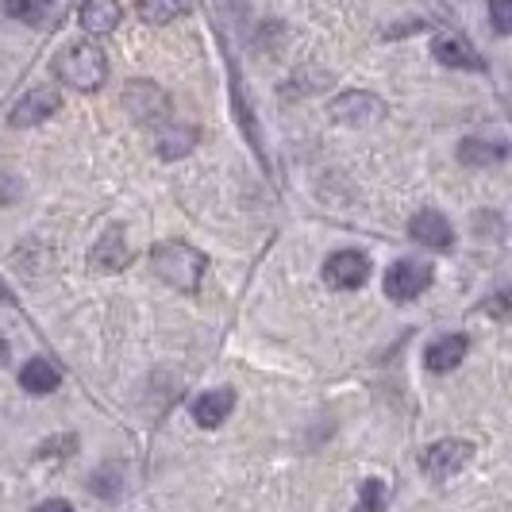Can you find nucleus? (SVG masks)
Returning a JSON list of instances; mask_svg holds the SVG:
<instances>
[{"label":"nucleus","instance_id":"obj_1","mask_svg":"<svg viewBox=\"0 0 512 512\" xmlns=\"http://www.w3.org/2000/svg\"><path fill=\"white\" fill-rule=\"evenodd\" d=\"M151 266L154 274L162 278L166 285H174L181 293H193L201 278H205V255L197 251V247H189V243H158L151 255Z\"/></svg>","mask_w":512,"mask_h":512},{"label":"nucleus","instance_id":"obj_2","mask_svg":"<svg viewBox=\"0 0 512 512\" xmlns=\"http://www.w3.org/2000/svg\"><path fill=\"white\" fill-rule=\"evenodd\" d=\"M54 70H58V77L70 89L93 93V89H101L104 77H108V62H104V51L97 43H70L66 51L58 54Z\"/></svg>","mask_w":512,"mask_h":512},{"label":"nucleus","instance_id":"obj_3","mask_svg":"<svg viewBox=\"0 0 512 512\" xmlns=\"http://www.w3.org/2000/svg\"><path fill=\"white\" fill-rule=\"evenodd\" d=\"M124 104L135 120L143 124H170V97L154 85V81H128Z\"/></svg>","mask_w":512,"mask_h":512},{"label":"nucleus","instance_id":"obj_4","mask_svg":"<svg viewBox=\"0 0 512 512\" xmlns=\"http://www.w3.org/2000/svg\"><path fill=\"white\" fill-rule=\"evenodd\" d=\"M428 285H432V270L420 266V262L401 258V262H393L389 274H385V297H393V301H412V297H420Z\"/></svg>","mask_w":512,"mask_h":512},{"label":"nucleus","instance_id":"obj_5","mask_svg":"<svg viewBox=\"0 0 512 512\" xmlns=\"http://www.w3.org/2000/svg\"><path fill=\"white\" fill-rule=\"evenodd\" d=\"M474 459V447L466 443V439H439L432 443L428 451H424V470L432 474V478H451V474H459L466 462Z\"/></svg>","mask_w":512,"mask_h":512},{"label":"nucleus","instance_id":"obj_6","mask_svg":"<svg viewBox=\"0 0 512 512\" xmlns=\"http://www.w3.org/2000/svg\"><path fill=\"white\" fill-rule=\"evenodd\" d=\"M324 278L335 289H359L370 278V258L362 255V251H335L324 262Z\"/></svg>","mask_w":512,"mask_h":512},{"label":"nucleus","instance_id":"obj_7","mask_svg":"<svg viewBox=\"0 0 512 512\" xmlns=\"http://www.w3.org/2000/svg\"><path fill=\"white\" fill-rule=\"evenodd\" d=\"M58 104H62L58 89H51V85H39V89L24 93V97H20V104L12 108V124H16V128H35V124L51 120L54 112H58Z\"/></svg>","mask_w":512,"mask_h":512},{"label":"nucleus","instance_id":"obj_8","mask_svg":"<svg viewBox=\"0 0 512 512\" xmlns=\"http://www.w3.org/2000/svg\"><path fill=\"white\" fill-rule=\"evenodd\" d=\"M409 235L424 247H436V251H447L455 243V231L447 224V216L436 212V208H420L409 220Z\"/></svg>","mask_w":512,"mask_h":512},{"label":"nucleus","instance_id":"obj_9","mask_svg":"<svg viewBox=\"0 0 512 512\" xmlns=\"http://www.w3.org/2000/svg\"><path fill=\"white\" fill-rule=\"evenodd\" d=\"M466 351H470V339L462 332H451V335H439L436 343L424 351V366L432 370V374H447V370H455L462 366L466 359Z\"/></svg>","mask_w":512,"mask_h":512},{"label":"nucleus","instance_id":"obj_10","mask_svg":"<svg viewBox=\"0 0 512 512\" xmlns=\"http://www.w3.org/2000/svg\"><path fill=\"white\" fill-rule=\"evenodd\" d=\"M77 20H81V27H85L89 35H108V31L120 27L124 8H120V0H81Z\"/></svg>","mask_w":512,"mask_h":512},{"label":"nucleus","instance_id":"obj_11","mask_svg":"<svg viewBox=\"0 0 512 512\" xmlns=\"http://www.w3.org/2000/svg\"><path fill=\"white\" fill-rule=\"evenodd\" d=\"M128 262H131V251L128 243H124V231L108 228L101 235V243L93 247V270L97 274H120Z\"/></svg>","mask_w":512,"mask_h":512},{"label":"nucleus","instance_id":"obj_12","mask_svg":"<svg viewBox=\"0 0 512 512\" xmlns=\"http://www.w3.org/2000/svg\"><path fill=\"white\" fill-rule=\"evenodd\" d=\"M432 54L443 66H451V70H482V58H478V51L462 35H436L432 39Z\"/></svg>","mask_w":512,"mask_h":512},{"label":"nucleus","instance_id":"obj_13","mask_svg":"<svg viewBox=\"0 0 512 512\" xmlns=\"http://www.w3.org/2000/svg\"><path fill=\"white\" fill-rule=\"evenodd\" d=\"M385 112V104L370 93H343L339 101H332V116L339 124H366V120H378Z\"/></svg>","mask_w":512,"mask_h":512},{"label":"nucleus","instance_id":"obj_14","mask_svg":"<svg viewBox=\"0 0 512 512\" xmlns=\"http://www.w3.org/2000/svg\"><path fill=\"white\" fill-rule=\"evenodd\" d=\"M231 409H235V393L231 389H212V393L193 401V420L201 428H220L231 416Z\"/></svg>","mask_w":512,"mask_h":512},{"label":"nucleus","instance_id":"obj_15","mask_svg":"<svg viewBox=\"0 0 512 512\" xmlns=\"http://www.w3.org/2000/svg\"><path fill=\"white\" fill-rule=\"evenodd\" d=\"M193 143H197V128L193 124H178V120L162 124V135H158L162 158H181V154L193 151Z\"/></svg>","mask_w":512,"mask_h":512},{"label":"nucleus","instance_id":"obj_16","mask_svg":"<svg viewBox=\"0 0 512 512\" xmlns=\"http://www.w3.org/2000/svg\"><path fill=\"white\" fill-rule=\"evenodd\" d=\"M0 12L12 16V20H24V24L39 27L51 20L54 0H0Z\"/></svg>","mask_w":512,"mask_h":512},{"label":"nucleus","instance_id":"obj_17","mask_svg":"<svg viewBox=\"0 0 512 512\" xmlns=\"http://www.w3.org/2000/svg\"><path fill=\"white\" fill-rule=\"evenodd\" d=\"M20 385H24L27 393H35V397H43V393H51L58 389V370H54L47 359H31L20 370Z\"/></svg>","mask_w":512,"mask_h":512},{"label":"nucleus","instance_id":"obj_18","mask_svg":"<svg viewBox=\"0 0 512 512\" xmlns=\"http://www.w3.org/2000/svg\"><path fill=\"white\" fill-rule=\"evenodd\" d=\"M505 143H489V139H462L459 143V158L466 166H493L505 158Z\"/></svg>","mask_w":512,"mask_h":512},{"label":"nucleus","instance_id":"obj_19","mask_svg":"<svg viewBox=\"0 0 512 512\" xmlns=\"http://www.w3.org/2000/svg\"><path fill=\"white\" fill-rule=\"evenodd\" d=\"M181 12H185V0H139V16L147 24H170Z\"/></svg>","mask_w":512,"mask_h":512},{"label":"nucleus","instance_id":"obj_20","mask_svg":"<svg viewBox=\"0 0 512 512\" xmlns=\"http://www.w3.org/2000/svg\"><path fill=\"white\" fill-rule=\"evenodd\" d=\"M382 505H385V486H382V482H378V478L362 482L359 505H355V512H382Z\"/></svg>","mask_w":512,"mask_h":512},{"label":"nucleus","instance_id":"obj_21","mask_svg":"<svg viewBox=\"0 0 512 512\" xmlns=\"http://www.w3.org/2000/svg\"><path fill=\"white\" fill-rule=\"evenodd\" d=\"M489 20L497 35H509L512 31V0H489Z\"/></svg>","mask_w":512,"mask_h":512},{"label":"nucleus","instance_id":"obj_22","mask_svg":"<svg viewBox=\"0 0 512 512\" xmlns=\"http://www.w3.org/2000/svg\"><path fill=\"white\" fill-rule=\"evenodd\" d=\"M35 512H74V505H70V501H62V497H51V501H43Z\"/></svg>","mask_w":512,"mask_h":512},{"label":"nucleus","instance_id":"obj_23","mask_svg":"<svg viewBox=\"0 0 512 512\" xmlns=\"http://www.w3.org/2000/svg\"><path fill=\"white\" fill-rule=\"evenodd\" d=\"M4 362H8V343L0 339V366H4Z\"/></svg>","mask_w":512,"mask_h":512}]
</instances>
